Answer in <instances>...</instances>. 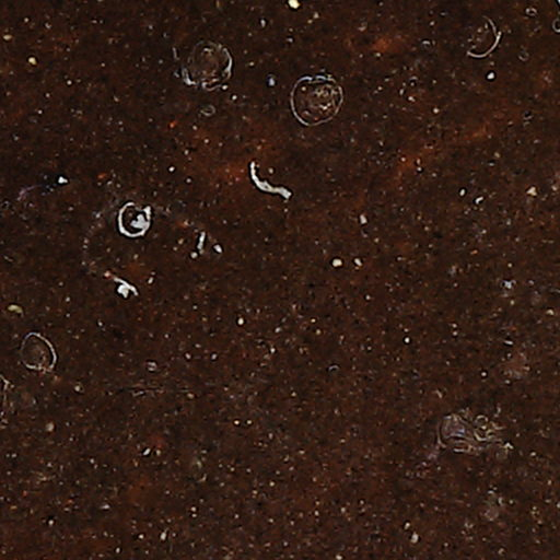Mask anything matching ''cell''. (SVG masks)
<instances>
[{
	"mask_svg": "<svg viewBox=\"0 0 560 560\" xmlns=\"http://www.w3.org/2000/svg\"><path fill=\"white\" fill-rule=\"evenodd\" d=\"M342 101V86L330 74L300 78L290 95L292 113L305 126H316L332 119Z\"/></svg>",
	"mask_w": 560,
	"mask_h": 560,
	"instance_id": "obj_1",
	"label": "cell"
}]
</instances>
